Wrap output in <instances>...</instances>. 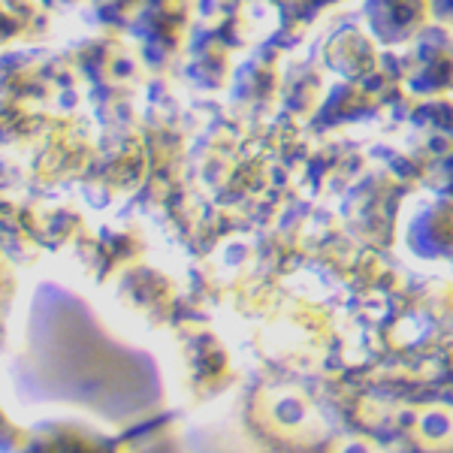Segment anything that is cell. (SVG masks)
Segmentation results:
<instances>
[{
  "instance_id": "6da1fadb",
  "label": "cell",
  "mask_w": 453,
  "mask_h": 453,
  "mask_svg": "<svg viewBox=\"0 0 453 453\" xmlns=\"http://www.w3.org/2000/svg\"><path fill=\"white\" fill-rule=\"evenodd\" d=\"M402 4H420V0H369V19L375 25L378 36L402 40V36L414 34L423 10H411V6Z\"/></svg>"
}]
</instances>
